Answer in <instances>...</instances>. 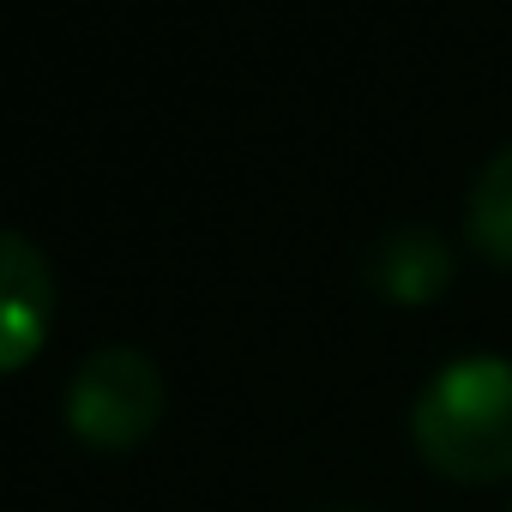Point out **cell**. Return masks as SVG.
<instances>
[{
	"label": "cell",
	"instance_id": "6da1fadb",
	"mask_svg": "<svg viewBox=\"0 0 512 512\" xmlns=\"http://www.w3.org/2000/svg\"><path fill=\"white\" fill-rule=\"evenodd\" d=\"M416 452L452 482L512 476V356H452L410 404Z\"/></svg>",
	"mask_w": 512,
	"mask_h": 512
},
{
	"label": "cell",
	"instance_id": "7a4b0ae2",
	"mask_svg": "<svg viewBox=\"0 0 512 512\" xmlns=\"http://www.w3.org/2000/svg\"><path fill=\"white\" fill-rule=\"evenodd\" d=\"M163 416V368L139 344H97L79 356L67 380V428L97 446L121 452L139 446Z\"/></svg>",
	"mask_w": 512,
	"mask_h": 512
},
{
	"label": "cell",
	"instance_id": "3957f363",
	"mask_svg": "<svg viewBox=\"0 0 512 512\" xmlns=\"http://www.w3.org/2000/svg\"><path fill=\"white\" fill-rule=\"evenodd\" d=\"M55 320V272L49 253L25 235L7 229L0 235V368H25Z\"/></svg>",
	"mask_w": 512,
	"mask_h": 512
},
{
	"label": "cell",
	"instance_id": "277c9868",
	"mask_svg": "<svg viewBox=\"0 0 512 512\" xmlns=\"http://www.w3.org/2000/svg\"><path fill=\"white\" fill-rule=\"evenodd\" d=\"M362 284L398 308L440 302L452 284V241L434 223H392L362 247Z\"/></svg>",
	"mask_w": 512,
	"mask_h": 512
},
{
	"label": "cell",
	"instance_id": "5b68a950",
	"mask_svg": "<svg viewBox=\"0 0 512 512\" xmlns=\"http://www.w3.org/2000/svg\"><path fill=\"white\" fill-rule=\"evenodd\" d=\"M464 241L494 266H512V145H500L464 193Z\"/></svg>",
	"mask_w": 512,
	"mask_h": 512
},
{
	"label": "cell",
	"instance_id": "8992f818",
	"mask_svg": "<svg viewBox=\"0 0 512 512\" xmlns=\"http://www.w3.org/2000/svg\"><path fill=\"white\" fill-rule=\"evenodd\" d=\"M326 512H362V506H326Z\"/></svg>",
	"mask_w": 512,
	"mask_h": 512
}]
</instances>
